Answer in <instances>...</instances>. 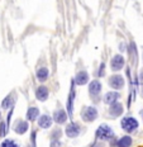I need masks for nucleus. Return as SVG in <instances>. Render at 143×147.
<instances>
[{
    "instance_id": "obj_16",
    "label": "nucleus",
    "mask_w": 143,
    "mask_h": 147,
    "mask_svg": "<svg viewBox=\"0 0 143 147\" xmlns=\"http://www.w3.org/2000/svg\"><path fill=\"white\" fill-rule=\"evenodd\" d=\"M27 121L28 122H34L36 119H38L39 117V109L37 107H29L28 110H27Z\"/></svg>"
},
{
    "instance_id": "obj_22",
    "label": "nucleus",
    "mask_w": 143,
    "mask_h": 147,
    "mask_svg": "<svg viewBox=\"0 0 143 147\" xmlns=\"http://www.w3.org/2000/svg\"><path fill=\"white\" fill-rule=\"evenodd\" d=\"M1 147H19V145L14 140H5L1 143Z\"/></svg>"
},
{
    "instance_id": "obj_26",
    "label": "nucleus",
    "mask_w": 143,
    "mask_h": 147,
    "mask_svg": "<svg viewBox=\"0 0 143 147\" xmlns=\"http://www.w3.org/2000/svg\"><path fill=\"white\" fill-rule=\"evenodd\" d=\"M119 50H120L122 52H126V50H127V48H126V45H124V43H120V45H119Z\"/></svg>"
},
{
    "instance_id": "obj_1",
    "label": "nucleus",
    "mask_w": 143,
    "mask_h": 147,
    "mask_svg": "<svg viewBox=\"0 0 143 147\" xmlns=\"http://www.w3.org/2000/svg\"><path fill=\"white\" fill-rule=\"evenodd\" d=\"M95 137L99 141H110L114 137V131L111 127H109L108 124H101L98 127L95 132Z\"/></svg>"
},
{
    "instance_id": "obj_6",
    "label": "nucleus",
    "mask_w": 143,
    "mask_h": 147,
    "mask_svg": "<svg viewBox=\"0 0 143 147\" xmlns=\"http://www.w3.org/2000/svg\"><path fill=\"white\" fill-rule=\"evenodd\" d=\"M75 85H76V82H75L74 79H72L71 86H70V94H68V98H67V114H68V117H71V118H72V115H74V102H75V98H76Z\"/></svg>"
},
{
    "instance_id": "obj_7",
    "label": "nucleus",
    "mask_w": 143,
    "mask_h": 147,
    "mask_svg": "<svg viewBox=\"0 0 143 147\" xmlns=\"http://www.w3.org/2000/svg\"><path fill=\"white\" fill-rule=\"evenodd\" d=\"M101 89H103V85L99 80H91L89 82V94H90V98L93 99H99V95L101 93Z\"/></svg>"
},
{
    "instance_id": "obj_28",
    "label": "nucleus",
    "mask_w": 143,
    "mask_h": 147,
    "mask_svg": "<svg viewBox=\"0 0 143 147\" xmlns=\"http://www.w3.org/2000/svg\"><path fill=\"white\" fill-rule=\"evenodd\" d=\"M0 122H1V112H0Z\"/></svg>"
},
{
    "instance_id": "obj_25",
    "label": "nucleus",
    "mask_w": 143,
    "mask_h": 147,
    "mask_svg": "<svg viewBox=\"0 0 143 147\" xmlns=\"http://www.w3.org/2000/svg\"><path fill=\"white\" fill-rule=\"evenodd\" d=\"M36 134H37V132L32 131V147H36Z\"/></svg>"
},
{
    "instance_id": "obj_10",
    "label": "nucleus",
    "mask_w": 143,
    "mask_h": 147,
    "mask_svg": "<svg viewBox=\"0 0 143 147\" xmlns=\"http://www.w3.org/2000/svg\"><path fill=\"white\" fill-rule=\"evenodd\" d=\"M52 118H53V122H56L57 124H65L67 122L68 114L65 109H57V110H54Z\"/></svg>"
},
{
    "instance_id": "obj_19",
    "label": "nucleus",
    "mask_w": 143,
    "mask_h": 147,
    "mask_svg": "<svg viewBox=\"0 0 143 147\" xmlns=\"http://www.w3.org/2000/svg\"><path fill=\"white\" fill-rule=\"evenodd\" d=\"M132 143H133L132 137L127 134V136L120 137V138L117 141V147H130L132 146Z\"/></svg>"
},
{
    "instance_id": "obj_20",
    "label": "nucleus",
    "mask_w": 143,
    "mask_h": 147,
    "mask_svg": "<svg viewBox=\"0 0 143 147\" xmlns=\"http://www.w3.org/2000/svg\"><path fill=\"white\" fill-rule=\"evenodd\" d=\"M61 136H62V129L61 128H54L51 132V140H60Z\"/></svg>"
},
{
    "instance_id": "obj_14",
    "label": "nucleus",
    "mask_w": 143,
    "mask_h": 147,
    "mask_svg": "<svg viewBox=\"0 0 143 147\" xmlns=\"http://www.w3.org/2000/svg\"><path fill=\"white\" fill-rule=\"evenodd\" d=\"M120 99V93L119 91H108V93L104 95V103L106 105H111V104L119 102Z\"/></svg>"
},
{
    "instance_id": "obj_12",
    "label": "nucleus",
    "mask_w": 143,
    "mask_h": 147,
    "mask_svg": "<svg viewBox=\"0 0 143 147\" xmlns=\"http://www.w3.org/2000/svg\"><path fill=\"white\" fill-rule=\"evenodd\" d=\"M75 82H76V85H80V86H83V85H86V84H89V80H90V78H89V74H87V71H85V70H81V71H79L77 74H76V76H75Z\"/></svg>"
},
{
    "instance_id": "obj_8",
    "label": "nucleus",
    "mask_w": 143,
    "mask_h": 147,
    "mask_svg": "<svg viewBox=\"0 0 143 147\" xmlns=\"http://www.w3.org/2000/svg\"><path fill=\"white\" fill-rule=\"evenodd\" d=\"M123 112H124V107H123V104H122L120 102H117V103L111 104V105H109L108 113H109V115H110L111 118L120 117V115L123 114Z\"/></svg>"
},
{
    "instance_id": "obj_13",
    "label": "nucleus",
    "mask_w": 143,
    "mask_h": 147,
    "mask_svg": "<svg viewBox=\"0 0 143 147\" xmlns=\"http://www.w3.org/2000/svg\"><path fill=\"white\" fill-rule=\"evenodd\" d=\"M37 123H38V125L41 128L47 129V128H51V125H52L53 118L51 117V115H48V114H42V115H39V117H38Z\"/></svg>"
},
{
    "instance_id": "obj_21",
    "label": "nucleus",
    "mask_w": 143,
    "mask_h": 147,
    "mask_svg": "<svg viewBox=\"0 0 143 147\" xmlns=\"http://www.w3.org/2000/svg\"><path fill=\"white\" fill-rule=\"evenodd\" d=\"M8 125L7 122H0V137H5L8 133Z\"/></svg>"
},
{
    "instance_id": "obj_23",
    "label": "nucleus",
    "mask_w": 143,
    "mask_h": 147,
    "mask_svg": "<svg viewBox=\"0 0 143 147\" xmlns=\"http://www.w3.org/2000/svg\"><path fill=\"white\" fill-rule=\"evenodd\" d=\"M98 76L99 78H103V76H105V63L101 62L99 66V70H98Z\"/></svg>"
},
{
    "instance_id": "obj_3",
    "label": "nucleus",
    "mask_w": 143,
    "mask_h": 147,
    "mask_svg": "<svg viewBox=\"0 0 143 147\" xmlns=\"http://www.w3.org/2000/svg\"><path fill=\"white\" fill-rule=\"evenodd\" d=\"M99 113H98V109L95 108L94 105H89V107H85L81 112V119L86 123H91L94 122L96 118H98Z\"/></svg>"
},
{
    "instance_id": "obj_29",
    "label": "nucleus",
    "mask_w": 143,
    "mask_h": 147,
    "mask_svg": "<svg viewBox=\"0 0 143 147\" xmlns=\"http://www.w3.org/2000/svg\"><path fill=\"white\" fill-rule=\"evenodd\" d=\"M142 95H143V85H142Z\"/></svg>"
},
{
    "instance_id": "obj_24",
    "label": "nucleus",
    "mask_w": 143,
    "mask_h": 147,
    "mask_svg": "<svg viewBox=\"0 0 143 147\" xmlns=\"http://www.w3.org/2000/svg\"><path fill=\"white\" fill-rule=\"evenodd\" d=\"M62 143H61L60 140H51V146L50 147H61Z\"/></svg>"
},
{
    "instance_id": "obj_2",
    "label": "nucleus",
    "mask_w": 143,
    "mask_h": 147,
    "mask_svg": "<svg viewBox=\"0 0 143 147\" xmlns=\"http://www.w3.org/2000/svg\"><path fill=\"white\" fill-rule=\"evenodd\" d=\"M138 125H139V123L134 117H124L120 122L122 129L127 133H133L134 131H137Z\"/></svg>"
},
{
    "instance_id": "obj_4",
    "label": "nucleus",
    "mask_w": 143,
    "mask_h": 147,
    "mask_svg": "<svg viewBox=\"0 0 143 147\" xmlns=\"http://www.w3.org/2000/svg\"><path fill=\"white\" fill-rule=\"evenodd\" d=\"M108 84L109 86L111 89H114V90H122L124 86H126V80H124V78L119 74H114V75H111L110 78L108 79Z\"/></svg>"
},
{
    "instance_id": "obj_30",
    "label": "nucleus",
    "mask_w": 143,
    "mask_h": 147,
    "mask_svg": "<svg viewBox=\"0 0 143 147\" xmlns=\"http://www.w3.org/2000/svg\"><path fill=\"white\" fill-rule=\"evenodd\" d=\"M142 114H143V113H142Z\"/></svg>"
},
{
    "instance_id": "obj_9",
    "label": "nucleus",
    "mask_w": 143,
    "mask_h": 147,
    "mask_svg": "<svg viewBox=\"0 0 143 147\" xmlns=\"http://www.w3.org/2000/svg\"><path fill=\"white\" fill-rule=\"evenodd\" d=\"M80 132H81V127L77 123H74V122L67 124V127L65 129V133L68 138H76L80 134Z\"/></svg>"
},
{
    "instance_id": "obj_11",
    "label": "nucleus",
    "mask_w": 143,
    "mask_h": 147,
    "mask_svg": "<svg viewBox=\"0 0 143 147\" xmlns=\"http://www.w3.org/2000/svg\"><path fill=\"white\" fill-rule=\"evenodd\" d=\"M50 96V90L46 85H39V86L36 89V98L39 102H46Z\"/></svg>"
},
{
    "instance_id": "obj_15",
    "label": "nucleus",
    "mask_w": 143,
    "mask_h": 147,
    "mask_svg": "<svg viewBox=\"0 0 143 147\" xmlns=\"http://www.w3.org/2000/svg\"><path fill=\"white\" fill-rule=\"evenodd\" d=\"M28 128H29V124L27 121H17V123L14 125V131L18 134H24L28 131Z\"/></svg>"
},
{
    "instance_id": "obj_17",
    "label": "nucleus",
    "mask_w": 143,
    "mask_h": 147,
    "mask_svg": "<svg viewBox=\"0 0 143 147\" xmlns=\"http://www.w3.org/2000/svg\"><path fill=\"white\" fill-rule=\"evenodd\" d=\"M15 99H17V98H15L14 94H9V95L1 102V108L3 109H11L15 104Z\"/></svg>"
},
{
    "instance_id": "obj_5",
    "label": "nucleus",
    "mask_w": 143,
    "mask_h": 147,
    "mask_svg": "<svg viewBox=\"0 0 143 147\" xmlns=\"http://www.w3.org/2000/svg\"><path fill=\"white\" fill-rule=\"evenodd\" d=\"M124 66H126V59H124L123 55L117 53V55H114V56L111 57V60H110L111 71L118 72V71H120L122 69H124Z\"/></svg>"
},
{
    "instance_id": "obj_27",
    "label": "nucleus",
    "mask_w": 143,
    "mask_h": 147,
    "mask_svg": "<svg viewBox=\"0 0 143 147\" xmlns=\"http://www.w3.org/2000/svg\"><path fill=\"white\" fill-rule=\"evenodd\" d=\"M141 72H143V70H142V71H141ZM139 78H141V80L143 81V75H142V74H141V76H139Z\"/></svg>"
},
{
    "instance_id": "obj_18",
    "label": "nucleus",
    "mask_w": 143,
    "mask_h": 147,
    "mask_svg": "<svg viewBox=\"0 0 143 147\" xmlns=\"http://www.w3.org/2000/svg\"><path fill=\"white\" fill-rule=\"evenodd\" d=\"M36 76H37V80L39 82H44L48 78H50V70H48L47 67H41V69L37 70Z\"/></svg>"
}]
</instances>
